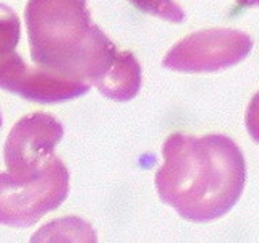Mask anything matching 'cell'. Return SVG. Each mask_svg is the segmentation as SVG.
Segmentation results:
<instances>
[{
	"instance_id": "6da1fadb",
	"label": "cell",
	"mask_w": 259,
	"mask_h": 243,
	"mask_svg": "<svg viewBox=\"0 0 259 243\" xmlns=\"http://www.w3.org/2000/svg\"><path fill=\"white\" fill-rule=\"evenodd\" d=\"M162 157L156 174L159 198L186 221L222 217L245 188V157L229 136L174 133L167 138Z\"/></svg>"
},
{
	"instance_id": "9c48e42d",
	"label": "cell",
	"mask_w": 259,
	"mask_h": 243,
	"mask_svg": "<svg viewBox=\"0 0 259 243\" xmlns=\"http://www.w3.org/2000/svg\"><path fill=\"white\" fill-rule=\"evenodd\" d=\"M246 128L251 138L259 143V93L254 94L246 110Z\"/></svg>"
},
{
	"instance_id": "30bf717a",
	"label": "cell",
	"mask_w": 259,
	"mask_h": 243,
	"mask_svg": "<svg viewBox=\"0 0 259 243\" xmlns=\"http://www.w3.org/2000/svg\"><path fill=\"white\" fill-rule=\"evenodd\" d=\"M237 2L243 7H254L259 5V0H237Z\"/></svg>"
},
{
	"instance_id": "3957f363",
	"label": "cell",
	"mask_w": 259,
	"mask_h": 243,
	"mask_svg": "<svg viewBox=\"0 0 259 243\" xmlns=\"http://www.w3.org/2000/svg\"><path fill=\"white\" fill-rule=\"evenodd\" d=\"M70 174L54 154L32 178L18 180L10 172L0 174V224L29 227L67 199Z\"/></svg>"
},
{
	"instance_id": "7a4b0ae2",
	"label": "cell",
	"mask_w": 259,
	"mask_h": 243,
	"mask_svg": "<svg viewBox=\"0 0 259 243\" xmlns=\"http://www.w3.org/2000/svg\"><path fill=\"white\" fill-rule=\"evenodd\" d=\"M24 18L36 67L94 85L115 62L118 49L93 23L86 0H29Z\"/></svg>"
},
{
	"instance_id": "5b68a950",
	"label": "cell",
	"mask_w": 259,
	"mask_h": 243,
	"mask_svg": "<svg viewBox=\"0 0 259 243\" xmlns=\"http://www.w3.org/2000/svg\"><path fill=\"white\" fill-rule=\"evenodd\" d=\"M63 136V127L51 113L34 112L16 122L7 136L5 166L15 178L26 180L42 170Z\"/></svg>"
},
{
	"instance_id": "8992f818",
	"label": "cell",
	"mask_w": 259,
	"mask_h": 243,
	"mask_svg": "<svg viewBox=\"0 0 259 243\" xmlns=\"http://www.w3.org/2000/svg\"><path fill=\"white\" fill-rule=\"evenodd\" d=\"M94 86L109 99L118 102L133 99L141 88V67L136 57L132 52L118 51L115 62Z\"/></svg>"
},
{
	"instance_id": "52a82bcc",
	"label": "cell",
	"mask_w": 259,
	"mask_h": 243,
	"mask_svg": "<svg viewBox=\"0 0 259 243\" xmlns=\"http://www.w3.org/2000/svg\"><path fill=\"white\" fill-rule=\"evenodd\" d=\"M20 18L10 7L0 4V88L24 62L16 52L20 43Z\"/></svg>"
},
{
	"instance_id": "277c9868",
	"label": "cell",
	"mask_w": 259,
	"mask_h": 243,
	"mask_svg": "<svg viewBox=\"0 0 259 243\" xmlns=\"http://www.w3.org/2000/svg\"><path fill=\"white\" fill-rule=\"evenodd\" d=\"M253 39L237 29H204L182 39L167 52L165 68L183 73L219 71L237 65L251 52Z\"/></svg>"
},
{
	"instance_id": "8fae6325",
	"label": "cell",
	"mask_w": 259,
	"mask_h": 243,
	"mask_svg": "<svg viewBox=\"0 0 259 243\" xmlns=\"http://www.w3.org/2000/svg\"><path fill=\"white\" fill-rule=\"evenodd\" d=\"M0 127H2V115H0Z\"/></svg>"
},
{
	"instance_id": "ba28073f",
	"label": "cell",
	"mask_w": 259,
	"mask_h": 243,
	"mask_svg": "<svg viewBox=\"0 0 259 243\" xmlns=\"http://www.w3.org/2000/svg\"><path fill=\"white\" fill-rule=\"evenodd\" d=\"M130 2L144 13H151L172 23H182L186 18L185 12L174 0H130Z\"/></svg>"
}]
</instances>
